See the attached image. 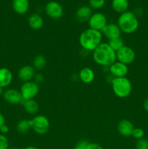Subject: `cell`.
<instances>
[{"label": "cell", "instance_id": "1", "mask_svg": "<svg viewBox=\"0 0 148 149\" xmlns=\"http://www.w3.org/2000/svg\"><path fill=\"white\" fill-rule=\"evenodd\" d=\"M92 52L94 62L103 67L109 68L117 61L116 52L112 49L108 43L102 42Z\"/></svg>", "mask_w": 148, "mask_h": 149}, {"label": "cell", "instance_id": "2", "mask_svg": "<svg viewBox=\"0 0 148 149\" xmlns=\"http://www.w3.org/2000/svg\"><path fill=\"white\" fill-rule=\"evenodd\" d=\"M102 40V33L92 29H86L79 36V44L81 47L87 52H93Z\"/></svg>", "mask_w": 148, "mask_h": 149}, {"label": "cell", "instance_id": "3", "mask_svg": "<svg viewBox=\"0 0 148 149\" xmlns=\"http://www.w3.org/2000/svg\"><path fill=\"white\" fill-rule=\"evenodd\" d=\"M117 24L121 32L131 34L137 30L139 23L137 16L135 13L131 11H126L119 15Z\"/></svg>", "mask_w": 148, "mask_h": 149}, {"label": "cell", "instance_id": "4", "mask_svg": "<svg viewBox=\"0 0 148 149\" xmlns=\"http://www.w3.org/2000/svg\"><path fill=\"white\" fill-rule=\"evenodd\" d=\"M111 84L114 94L120 98L127 97L132 91V84L127 77L113 78Z\"/></svg>", "mask_w": 148, "mask_h": 149}, {"label": "cell", "instance_id": "5", "mask_svg": "<svg viewBox=\"0 0 148 149\" xmlns=\"http://www.w3.org/2000/svg\"><path fill=\"white\" fill-rule=\"evenodd\" d=\"M39 90L40 87L39 84L32 80V81L23 82L20 87V92L23 100H28L34 98L39 94Z\"/></svg>", "mask_w": 148, "mask_h": 149}, {"label": "cell", "instance_id": "6", "mask_svg": "<svg viewBox=\"0 0 148 149\" xmlns=\"http://www.w3.org/2000/svg\"><path fill=\"white\" fill-rule=\"evenodd\" d=\"M31 120V128L38 135H44L48 132L50 122L47 117L44 115H37Z\"/></svg>", "mask_w": 148, "mask_h": 149}, {"label": "cell", "instance_id": "7", "mask_svg": "<svg viewBox=\"0 0 148 149\" xmlns=\"http://www.w3.org/2000/svg\"><path fill=\"white\" fill-rule=\"evenodd\" d=\"M116 58L118 61L128 65L131 64L135 61L136 53L133 49L124 45L116 52Z\"/></svg>", "mask_w": 148, "mask_h": 149}, {"label": "cell", "instance_id": "8", "mask_svg": "<svg viewBox=\"0 0 148 149\" xmlns=\"http://www.w3.org/2000/svg\"><path fill=\"white\" fill-rule=\"evenodd\" d=\"M45 13L50 18L58 20L63 15V7L57 1H50L45 6Z\"/></svg>", "mask_w": 148, "mask_h": 149}, {"label": "cell", "instance_id": "9", "mask_svg": "<svg viewBox=\"0 0 148 149\" xmlns=\"http://www.w3.org/2000/svg\"><path fill=\"white\" fill-rule=\"evenodd\" d=\"M90 29L102 31V29L107 24V20L106 16L102 13H93L92 15L88 21Z\"/></svg>", "mask_w": 148, "mask_h": 149}, {"label": "cell", "instance_id": "10", "mask_svg": "<svg viewBox=\"0 0 148 149\" xmlns=\"http://www.w3.org/2000/svg\"><path fill=\"white\" fill-rule=\"evenodd\" d=\"M3 97L7 103L12 105H17L23 103V99L20 90L16 89H7L3 93Z\"/></svg>", "mask_w": 148, "mask_h": 149}, {"label": "cell", "instance_id": "11", "mask_svg": "<svg viewBox=\"0 0 148 149\" xmlns=\"http://www.w3.org/2000/svg\"><path fill=\"white\" fill-rule=\"evenodd\" d=\"M109 71L114 78H120V77H126L129 73L128 65L124 63L115 61L109 67Z\"/></svg>", "mask_w": 148, "mask_h": 149}, {"label": "cell", "instance_id": "12", "mask_svg": "<svg viewBox=\"0 0 148 149\" xmlns=\"http://www.w3.org/2000/svg\"><path fill=\"white\" fill-rule=\"evenodd\" d=\"M102 33L104 35L108 40L117 39L121 36V31L120 28L115 23H109L105 26V27L102 29Z\"/></svg>", "mask_w": 148, "mask_h": 149}, {"label": "cell", "instance_id": "13", "mask_svg": "<svg viewBox=\"0 0 148 149\" xmlns=\"http://www.w3.org/2000/svg\"><path fill=\"white\" fill-rule=\"evenodd\" d=\"M35 75V69L32 65H23L19 69L17 73V77L19 79L23 82L32 81L34 78Z\"/></svg>", "mask_w": 148, "mask_h": 149}, {"label": "cell", "instance_id": "14", "mask_svg": "<svg viewBox=\"0 0 148 149\" xmlns=\"http://www.w3.org/2000/svg\"><path fill=\"white\" fill-rule=\"evenodd\" d=\"M134 126L130 120L128 119H122L118 124L117 129L120 135L124 137H129L132 135Z\"/></svg>", "mask_w": 148, "mask_h": 149}, {"label": "cell", "instance_id": "15", "mask_svg": "<svg viewBox=\"0 0 148 149\" xmlns=\"http://www.w3.org/2000/svg\"><path fill=\"white\" fill-rule=\"evenodd\" d=\"M92 14V9L89 6L83 5L75 12V18L78 22L84 23V22L89 21Z\"/></svg>", "mask_w": 148, "mask_h": 149}, {"label": "cell", "instance_id": "16", "mask_svg": "<svg viewBox=\"0 0 148 149\" xmlns=\"http://www.w3.org/2000/svg\"><path fill=\"white\" fill-rule=\"evenodd\" d=\"M13 75L9 68L3 67L0 68V87L3 89L7 87L12 81Z\"/></svg>", "mask_w": 148, "mask_h": 149}, {"label": "cell", "instance_id": "17", "mask_svg": "<svg viewBox=\"0 0 148 149\" xmlns=\"http://www.w3.org/2000/svg\"><path fill=\"white\" fill-rule=\"evenodd\" d=\"M12 7L17 14L24 15L29 10V0H12Z\"/></svg>", "mask_w": 148, "mask_h": 149}, {"label": "cell", "instance_id": "18", "mask_svg": "<svg viewBox=\"0 0 148 149\" xmlns=\"http://www.w3.org/2000/svg\"><path fill=\"white\" fill-rule=\"evenodd\" d=\"M79 79L84 84H90L94 81V72L89 67H84L79 71Z\"/></svg>", "mask_w": 148, "mask_h": 149}, {"label": "cell", "instance_id": "19", "mask_svg": "<svg viewBox=\"0 0 148 149\" xmlns=\"http://www.w3.org/2000/svg\"><path fill=\"white\" fill-rule=\"evenodd\" d=\"M28 25L33 30H39L42 28L44 25V20L41 16L39 14H32L29 16L28 20Z\"/></svg>", "mask_w": 148, "mask_h": 149}, {"label": "cell", "instance_id": "20", "mask_svg": "<svg viewBox=\"0 0 148 149\" xmlns=\"http://www.w3.org/2000/svg\"><path fill=\"white\" fill-rule=\"evenodd\" d=\"M112 8L115 13H121L128 11L129 8V0H113Z\"/></svg>", "mask_w": 148, "mask_h": 149}, {"label": "cell", "instance_id": "21", "mask_svg": "<svg viewBox=\"0 0 148 149\" xmlns=\"http://www.w3.org/2000/svg\"><path fill=\"white\" fill-rule=\"evenodd\" d=\"M23 106L25 111L29 114H36L39 110V105L35 100H23Z\"/></svg>", "mask_w": 148, "mask_h": 149}, {"label": "cell", "instance_id": "22", "mask_svg": "<svg viewBox=\"0 0 148 149\" xmlns=\"http://www.w3.org/2000/svg\"><path fill=\"white\" fill-rule=\"evenodd\" d=\"M31 128V120L21 119L17 122L16 125V130L20 134H25Z\"/></svg>", "mask_w": 148, "mask_h": 149}, {"label": "cell", "instance_id": "23", "mask_svg": "<svg viewBox=\"0 0 148 149\" xmlns=\"http://www.w3.org/2000/svg\"><path fill=\"white\" fill-rule=\"evenodd\" d=\"M46 65V60L44 55H38L33 58V65L32 66L34 68V69L40 71L44 68H45Z\"/></svg>", "mask_w": 148, "mask_h": 149}, {"label": "cell", "instance_id": "24", "mask_svg": "<svg viewBox=\"0 0 148 149\" xmlns=\"http://www.w3.org/2000/svg\"><path fill=\"white\" fill-rule=\"evenodd\" d=\"M108 44L111 47L112 49H113V50L115 51V52H117L118 50H119L120 48H122L124 46V42H123L121 37L109 40Z\"/></svg>", "mask_w": 148, "mask_h": 149}, {"label": "cell", "instance_id": "25", "mask_svg": "<svg viewBox=\"0 0 148 149\" xmlns=\"http://www.w3.org/2000/svg\"><path fill=\"white\" fill-rule=\"evenodd\" d=\"M105 4V0H89V6L91 9L94 10H100L102 8Z\"/></svg>", "mask_w": 148, "mask_h": 149}, {"label": "cell", "instance_id": "26", "mask_svg": "<svg viewBox=\"0 0 148 149\" xmlns=\"http://www.w3.org/2000/svg\"><path fill=\"white\" fill-rule=\"evenodd\" d=\"M132 136L136 140L142 139L145 136V131L142 128H134L132 132Z\"/></svg>", "mask_w": 148, "mask_h": 149}, {"label": "cell", "instance_id": "27", "mask_svg": "<svg viewBox=\"0 0 148 149\" xmlns=\"http://www.w3.org/2000/svg\"><path fill=\"white\" fill-rule=\"evenodd\" d=\"M136 149H148V140L145 138L137 140L136 143Z\"/></svg>", "mask_w": 148, "mask_h": 149}, {"label": "cell", "instance_id": "28", "mask_svg": "<svg viewBox=\"0 0 148 149\" xmlns=\"http://www.w3.org/2000/svg\"><path fill=\"white\" fill-rule=\"evenodd\" d=\"M9 141L4 135L0 134V149H9Z\"/></svg>", "mask_w": 148, "mask_h": 149}, {"label": "cell", "instance_id": "29", "mask_svg": "<svg viewBox=\"0 0 148 149\" xmlns=\"http://www.w3.org/2000/svg\"><path fill=\"white\" fill-rule=\"evenodd\" d=\"M89 143L87 141L83 140V141H79V142L76 144V146L74 147L73 149H86V147Z\"/></svg>", "mask_w": 148, "mask_h": 149}, {"label": "cell", "instance_id": "30", "mask_svg": "<svg viewBox=\"0 0 148 149\" xmlns=\"http://www.w3.org/2000/svg\"><path fill=\"white\" fill-rule=\"evenodd\" d=\"M86 149H104L102 146L96 143H89L87 146Z\"/></svg>", "mask_w": 148, "mask_h": 149}, {"label": "cell", "instance_id": "31", "mask_svg": "<svg viewBox=\"0 0 148 149\" xmlns=\"http://www.w3.org/2000/svg\"><path fill=\"white\" fill-rule=\"evenodd\" d=\"M44 79V76L41 74H36L35 75L34 78H33V81L37 83V84H39V83L43 82Z\"/></svg>", "mask_w": 148, "mask_h": 149}, {"label": "cell", "instance_id": "32", "mask_svg": "<svg viewBox=\"0 0 148 149\" xmlns=\"http://www.w3.org/2000/svg\"><path fill=\"white\" fill-rule=\"evenodd\" d=\"M8 132H9V127L7 125H4L0 128V132H1V134H2V135H5V134H7Z\"/></svg>", "mask_w": 148, "mask_h": 149}, {"label": "cell", "instance_id": "33", "mask_svg": "<svg viewBox=\"0 0 148 149\" xmlns=\"http://www.w3.org/2000/svg\"><path fill=\"white\" fill-rule=\"evenodd\" d=\"M5 125V117L1 113H0V128Z\"/></svg>", "mask_w": 148, "mask_h": 149}, {"label": "cell", "instance_id": "34", "mask_svg": "<svg viewBox=\"0 0 148 149\" xmlns=\"http://www.w3.org/2000/svg\"><path fill=\"white\" fill-rule=\"evenodd\" d=\"M143 107H144V109H145L147 112H148V97L147 98H146V100H145V102H144Z\"/></svg>", "mask_w": 148, "mask_h": 149}, {"label": "cell", "instance_id": "35", "mask_svg": "<svg viewBox=\"0 0 148 149\" xmlns=\"http://www.w3.org/2000/svg\"><path fill=\"white\" fill-rule=\"evenodd\" d=\"M25 149H39V148H37V147H35V146H28V147H26Z\"/></svg>", "mask_w": 148, "mask_h": 149}, {"label": "cell", "instance_id": "36", "mask_svg": "<svg viewBox=\"0 0 148 149\" xmlns=\"http://www.w3.org/2000/svg\"><path fill=\"white\" fill-rule=\"evenodd\" d=\"M3 93H4V90H3L2 87H0V96L3 95Z\"/></svg>", "mask_w": 148, "mask_h": 149}, {"label": "cell", "instance_id": "37", "mask_svg": "<svg viewBox=\"0 0 148 149\" xmlns=\"http://www.w3.org/2000/svg\"><path fill=\"white\" fill-rule=\"evenodd\" d=\"M9 149H20V148H16V147H12V148H9Z\"/></svg>", "mask_w": 148, "mask_h": 149}]
</instances>
